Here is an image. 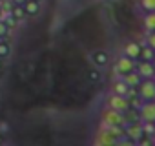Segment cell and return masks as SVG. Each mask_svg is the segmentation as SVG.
<instances>
[{"label":"cell","instance_id":"7402d4cb","mask_svg":"<svg viewBox=\"0 0 155 146\" xmlns=\"http://www.w3.org/2000/svg\"><path fill=\"white\" fill-rule=\"evenodd\" d=\"M151 141L155 142V128H153V131H151Z\"/></svg>","mask_w":155,"mask_h":146},{"label":"cell","instance_id":"4fadbf2b","mask_svg":"<svg viewBox=\"0 0 155 146\" xmlns=\"http://www.w3.org/2000/svg\"><path fill=\"white\" fill-rule=\"evenodd\" d=\"M24 9H26V15H31V17H35V15L40 11V4H38V0H26Z\"/></svg>","mask_w":155,"mask_h":146},{"label":"cell","instance_id":"8fae6325","mask_svg":"<svg viewBox=\"0 0 155 146\" xmlns=\"http://www.w3.org/2000/svg\"><path fill=\"white\" fill-rule=\"evenodd\" d=\"M140 44L139 42H128L126 46H124V55H128V57H131V58H139V55H140Z\"/></svg>","mask_w":155,"mask_h":146},{"label":"cell","instance_id":"277c9868","mask_svg":"<svg viewBox=\"0 0 155 146\" xmlns=\"http://www.w3.org/2000/svg\"><path fill=\"white\" fill-rule=\"evenodd\" d=\"M137 90L142 101H155V81L153 79H142Z\"/></svg>","mask_w":155,"mask_h":146},{"label":"cell","instance_id":"ac0fdd59","mask_svg":"<svg viewBox=\"0 0 155 146\" xmlns=\"http://www.w3.org/2000/svg\"><path fill=\"white\" fill-rule=\"evenodd\" d=\"M140 8L144 11H155V0H140Z\"/></svg>","mask_w":155,"mask_h":146},{"label":"cell","instance_id":"8992f818","mask_svg":"<svg viewBox=\"0 0 155 146\" xmlns=\"http://www.w3.org/2000/svg\"><path fill=\"white\" fill-rule=\"evenodd\" d=\"M131 69H135V58L128 57V55H122L115 60V73H119V75H126V73H130Z\"/></svg>","mask_w":155,"mask_h":146},{"label":"cell","instance_id":"3957f363","mask_svg":"<svg viewBox=\"0 0 155 146\" xmlns=\"http://www.w3.org/2000/svg\"><path fill=\"white\" fill-rule=\"evenodd\" d=\"M101 121H102V126H122L124 124V113L117 111V110H111V108H106L102 113H101Z\"/></svg>","mask_w":155,"mask_h":146},{"label":"cell","instance_id":"cb8c5ba5","mask_svg":"<svg viewBox=\"0 0 155 146\" xmlns=\"http://www.w3.org/2000/svg\"><path fill=\"white\" fill-rule=\"evenodd\" d=\"M0 17H2V6H0Z\"/></svg>","mask_w":155,"mask_h":146},{"label":"cell","instance_id":"e0dca14e","mask_svg":"<svg viewBox=\"0 0 155 146\" xmlns=\"http://www.w3.org/2000/svg\"><path fill=\"white\" fill-rule=\"evenodd\" d=\"M9 51H11L9 44H8V42H4L2 38H0V58H6V57L9 55Z\"/></svg>","mask_w":155,"mask_h":146},{"label":"cell","instance_id":"d6986e66","mask_svg":"<svg viewBox=\"0 0 155 146\" xmlns=\"http://www.w3.org/2000/svg\"><path fill=\"white\" fill-rule=\"evenodd\" d=\"M8 33H9V24L4 22V20H0V38H4Z\"/></svg>","mask_w":155,"mask_h":146},{"label":"cell","instance_id":"7a4b0ae2","mask_svg":"<svg viewBox=\"0 0 155 146\" xmlns=\"http://www.w3.org/2000/svg\"><path fill=\"white\" fill-rule=\"evenodd\" d=\"M106 106L111 110H117L120 113H126L130 110V101L126 99V95H119V93L111 91V95H108V99H106Z\"/></svg>","mask_w":155,"mask_h":146},{"label":"cell","instance_id":"ffe728a7","mask_svg":"<svg viewBox=\"0 0 155 146\" xmlns=\"http://www.w3.org/2000/svg\"><path fill=\"white\" fill-rule=\"evenodd\" d=\"M146 44L155 51V31H150V33H148V37H146Z\"/></svg>","mask_w":155,"mask_h":146},{"label":"cell","instance_id":"9a60e30c","mask_svg":"<svg viewBox=\"0 0 155 146\" xmlns=\"http://www.w3.org/2000/svg\"><path fill=\"white\" fill-rule=\"evenodd\" d=\"M28 15H26V9H24V6H17V4H13V9H11V18H15V20H22V18H26Z\"/></svg>","mask_w":155,"mask_h":146},{"label":"cell","instance_id":"2e32d148","mask_svg":"<svg viewBox=\"0 0 155 146\" xmlns=\"http://www.w3.org/2000/svg\"><path fill=\"white\" fill-rule=\"evenodd\" d=\"M153 55H155V51L146 44V46H142V48H140V55H139V58H140V60H151V58H153Z\"/></svg>","mask_w":155,"mask_h":146},{"label":"cell","instance_id":"52a82bcc","mask_svg":"<svg viewBox=\"0 0 155 146\" xmlns=\"http://www.w3.org/2000/svg\"><path fill=\"white\" fill-rule=\"evenodd\" d=\"M135 71L142 79H153L155 77V66L151 60H140L139 64H135Z\"/></svg>","mask_w":155,"mask_h":146},{"label":"cell","instance_id":"30bf717a","mask_svg":"<svg viewBox=\"0 0 155 146\" xmlns=\"http://www.w3.org/2000/svg\"><path fill=\"white\" fill-rule=\"evenodd\" d=\"M122 79H124V82L130 86V88H137L139 84H140V81H142V77L139 75V73L135 71V69H131L130 73H126V75H122Z\"/></svg>","mask_w":155,"mask_h":146},{"label":"cell","instance_id":"484cf974","mask_svg":"<svg viewBox=\"0 0 155 146\" xmlns=\"http://www.w3.org/2000/svg\"><path fill=\"white\" fill-rule=\"evenodd\" d=\"M153 81H155V77H153Z\"/></svg>","mask_w":155,"mask_h":146},{"label":"cell","instance_id":"6da1fadb","mask_svg":"<svg viewBox=\"0 0 155 146\" xmlns=\"http://www.w3.org/2000/svg\"><path fill=\"white\" fill-rule=\"evenodd\" d=\"M120 135H124V131L120 130V126H102L95 133L93 142L95 144H102V146H110V144H115Z\"/></svg>","mask_w":155,"mask_h":146},{"label":"cell","instance_id":"5b68a950","mask_svg":"<svg viewBox=\"0 0 155 146\" xmlns=\"http://www.w3.org/2000/svg\"><path fill=\"white\" fill-rule=\"evenodd\" d=\"M139 117L142 122H155V101H144L139 106Z\"/></svg>","mask_w":155,"mask_h":146},{"label":"cell","instance_id":"5bb4252c","mask_svg":"<svg viewBox=\"0 0 155 146\" xmlns=\"http://www.w3.org/2000/svg\"><path fill=\"white\" fill-rule=\"evenodd\" d=\"M142 22H144V28L148 31H155V11H146Z\"/></svg>","mask_w":155,"mask_h":146},{"label":"cell","instance_id":"9c48e42d","mask_svg":"<svg viewBox=\"0 0 155 146\" xmlns=\"http://www.w3.org/2000/svg\"><path fill=\"white\" fill-rule=\"evenodd\" d=\"M131 141H140V137L144 135V128H142V124H137V122H131L130 126H128V130L124 131Z\"/></svg>","mask_w":155,"mask_h":146},{"label":"cell","instance_id":"ba28073f","mask_svg":"<svg viewBox=\"0 0 155 146\" xmlns=\"http://www.w3.org/2000/svg\"><path fill=\"white\" fill-rule=\"evenodd\" d=\"M91 60H93V64L97 68H104L110 62V53L104 51V49H97V51L91 53Z\"/></svg>","mask_w":155,"mask_h":146},{"label":"cell","instance_id":"603a6c76","mask_svg":"<svg viewBox=\"0 0 155 146\" xmlns=\"http://www.w3.org/2000/svg\"><path fill=\"white\" fill-rule=\"evenodd\" d=\"M151 62H153V66H155V55H153V58H151Z\"/></svg>","mask_w":155,"mask_h":146},{"label":"cell","instance_id":"44dd1931","mask_svg":"<svg viewBox=\"0 0 155 146\" xmlns=\"http://www.w3.org/2000/svg\"><path fill=\"white\" fill-rule=\"evenodd\" d=\"M13 4H17V6H24L26 4V0H11Z\"/></svg>","mask_w":155,"mask_h":146},{"label":"cell","instance_id":"d4e9b609","mask_svg":"<svg viewBox=\"0 0 155 146\" xmlns=\"http://www.w3.org/2000/svg\"><path fill=\"white\" fill-rule=\"evenodd\" d=\"M0 2H4V0H0Z\"/></svg>","mask_w":155,"mask_h":146},{"label":"cell","instance_id":"7c38bea8","mask_svg":"<svg viewBox=\"0 0 155 146\" xmlns=\"http://www.w3.org/2000/svg\"><path fill=\"white\" fill-rule=\"evenodd\" d=\"M130 90H131V88L124 82V79L115 81V82H113V88H111V91H113V93H119V95H128Z\"/></svg>","mask_w":155,"mask_h":146},{"label":"cell","instance_id":"4316f807","mask_svg":"<svg viewBox=\"0 0 155 146\" xmlns=\"http://www.w3.org/2000/svg\"><path fill=\"white\" fill-rule=\"evenodd\" d=\"M38 2H40V0H38Z\"/></svg>","mask_w":155,"mask_h":146}]
</instances>
